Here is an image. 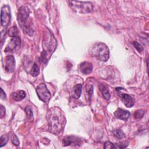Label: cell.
Segmentation results:
<instances>
[{
	"mask_svg": "<svg viewBox=\"0 0 149 149\" xmlns=\"http://www.w3.org/2000/svg\"><path fill=\"white\" fill-rule=\"evenodd\" d=\"M68 2L70 8L74 12L79 13H90L93 10V5L90 2L77 1H69Z\"/></svg>",
	"mask_w": 149,
	"mask_h": 149,
	"instance_id": "obj_4",
	"label": "cell"
},
{
	"mask_svg": "<svg viewBox=\"0 0 149 149\" xmlns=\"http://www.w3.org/2000/svg\"><path fill=\"white\" fill-rule=\"evenodd\" d=\"M11 20L10 8L8 5H3L1 8V25L6 27L10 24Z\"/></svg>",
	"mask_w": 149,
	"mask_h": 149,
	"instance_id": "obj_6",
	"label": "cell"
},
{
	"mask_svg": "<svg viewBox=\"0 0 149 149\" xmlns=\"http://www.w3.org/2000/svg\"><path fill=\"white\" fill-rule=\"evenodd\" d=\"M15 59L13 55H8L5 59V69L6 72L10 73L15 69Z\"/></svg>",
	"mask_w": 149,
	"mask_h": 149,
	"instance_id": "obj_7",
	"label": "cell"
},
{
	"mask_svg": "<svg viewBox=\"0 0 149 149\" xmlns=\"http://www.w3.org/2000/svg\"><path fill=\"white\" fill-rule=\"evenodd\" d=\"M79 139L73 136H67L62 140V144L64 146L71 144H79Z\"/></svg>",
	"mask_w": 149,
	"mask_h": 149,
	"instance_id": "obj_10",
	"label": "cell"
},
{
	"mask_svg": "<svg viewBox=\"0 0 149 149\" xmlns=\"http://www.w3.org/2000/svg\"><path fill=\"white\" fill-rule=\"evenodd\" d=\"M36 93L39 99L44 103H48L51 98V94L44 83H40L37 87Z\"/></svg>",
	"mask_w": 149,
	"mask_h": 149,
	"instance_id": "obj_5",
	"label": "cell"
},
{
	"mask_svg": "<svg viewBox=\"0 0 149 149\" xmlns=\"http://www.w3.org/2000/svg\"><path fill=\"white\" fill-rule=\"evenodd\" d=\"M25 112L28 119H30L33 117V111L30 107H26L25 108Z\"/></svg>",
	"mask_w": 149,
	"mask_h": 149,
	"instance_id": "obj_21",
	"label": "cell"
},
{
	"mask_svg": "<svg viewBox=\"0 0 149 149\" xmlns=\"http://www.w3.org/2000/svg\"><path fill=\"white\" fill-rule=\"evenodd\" d=\"M113 114L116 118H118L123 120H126L129 117L130 112L127 111H125L120 108H118L114 112Z\"/></svg>",
	"mask_w": 149,
	"mask_h": 149,
	"instance_id": "obj_9",
	"label": "cell"
},
{
	"mask_svg": "<svg viewBox=\"0 0 149 149\" xmlns=\"http://www.w3.org/2000/svg\"><path fill=\"white\" fill-rule=\"evenodd\" d=\"M8 141V137L6 135H2L0 138V147H2L6 144Z\"/></svg>",
	"mask_w": 149,
	"mask_h": 149,
	"instance_id": "obj_19",
	"label": "cell"
},
{
	"mask_svg": "<svg viewBox=\"0 0 149 149\" xmlns=\"http://www.w3.org/2000/svg\"><path fill=\"white\" fill-rule=\"evenodd\" d=\"M21 43V40L19 36H15L12 37L9 44L6 46L5 51L12 52L16 48L20 46Z\"/></svg>",
	"mask_w": 149,
	"mask_h": 149,
	"instance_id": "obj_8",
	"label": "cell"
},
{
	"mask_svg": "<svg viewBox=\"0 0 149 149\" xmlns=\"http://www.w3.org/2000/svg\"><path fill=\"white\" fill-rule=\"evenodd\" d=\"M1 98L2 100L6 99V95L2 88H1Z\"/></svg>",
	"mask_w": 149,
	"mask_h": 149,
	"instance_id": "obj_27",
	"label": "cell"
},
{
	"mask_svg": "<svg viewBox=\"0 0 149 149\" xmlns=\"http://www.w3.org/2000/svg\"><path fill=\"white\" fill-rule=\"evenodd\" d=\"M11 141L14 145L16 146H19L20 143H19V139L15 134H12V135L11 136Z\"/></svg>",
	"mask_w": 149,
	"mask_h": 149,
	"instance_id": "obj_22",
	"label": "cell"
},
{
	"mask_svg": "<svg viewBox=\"0 0 149 149\" xmlns=\"http://www.w3.org/2000/svg\"><path fill=\"white\" fill-rule=\"evenodd\" d=\"M93 92V86L92 85H87L86 86V93L88 95V98L90 99Z\"/></svg>",
	"mask_w": 149,
	"mask_h": 149,
	"instance_id": "obj_23",
	"label": "cell"
},
{
	"mask_svg": "<svg viewBox=\"0 0 149 149\" xmlns=\"http://www.w3.org/2000/svg\"><path fill=\"white\" fill-rule=\"evenodd\" d=\"M40 73V68L36 63H34L30 70V74L33 77L37 76Z\"/></svg>",
	"mask_w": 149,
	"mask_h": 149,
	"instance_id": "obj_16",
	"label": "cell"
},
{
	"mask_svg": "<svg viewBox=\"0 0 149 149\" xmlns=\"http://www.w3.org/2000/svg\"><path fill=\"white\" fill-rule=\"evenodd\" d=\"M81 88L82 85L81 84H77L74 86L73 92V97L74 98L78 99L80 98L81 93Z\"/></svg>",
	"mask_w": 149,
	"mask_h": 149,
	"instance_id": "obj_14",
	"label": "cell"
},
{
	"mask_svg": "<svg viewBox=\"0 0 149 149\" xmlns=\"http://www.w3.org/2000/svg\"><path fill=\"white\" fill-rule=\"evenodd\" d=\"M144 114V112L143 110H139L137 111L135 113H134V118L136 119H138V118H140L141 117L143 116Z\"/></svg>",
	"mask_w": 149,
	"mask_h": 149,
	"instance_id": "obj_24",
	"label": "cell"
},
{
	"mask_svg": "<svg viewBox=\"0 0 149 149\" xmlns=\"http://www.w3.org/2000/svg\"><path fill=\"white\" fill-rule=\"evenodd\" d=\"M91 55L101 61L106 62L109 57V51L108 47L103 42L94 44L90 49Z\"/></svg>",
	"mask_w": 149,
	"mask_h": 149,
	"instance_id": "obj_3",
	"label": "cell"
},
{
	"mask_svg": "<svg viewBox=\"0 0 149 149\" xmlns=\"http://www.w3.org/2000/svg\"><path fill=\"white\" fill-rule=\"evenodd\" d=\"M122 101L124 105L127 108L133 107L135 102L134 98L127 94H123L122 95Z\"/></svg>",
	"mask_w": 149,
	"mask_h": 149,
	"instance_id": "obj_12",
	"label": "cell"
},
{
	"mask_svg": "<svg viewBox=\"0 0 149 149\" xmlns=\"http://www.w3.org/2000/svg\"><path fill=\"white\" fill-rule=\"evenodd\" d=\"M100 90L103 95V97L107 100H109V98H110V94L108 91V90L107 89L106 87L102 84H101L100 85Z\"/></svg>",
	"mask_w": 149,
	"mask_h": 149,
	"instance_id": "obj_15",
	"label": "cell"
},
{
	"mask_svg": "<svg viewBox=\"0 0 149 149\" xmlns=\"http://www.w3.org/2000/svg\"><path fill=\"white\" fill-rule=\"evenodd\" d=\"M12 98L16 101H20L23 100L26 97V93L23 90H19L15 93H12L11 94Z\"/></svg>",
	"mask_w": 149,
	"mask_h": 149,
	"instance_id": "obj_13",
	"label": "cell"
},
{
	"mask_svg": "<svg viewBox=\"0 0 149 149\" xmlns=\"http://www.w3.org/2000/svg\"><path fill=\"white\" fill-rule=\"evenodd\" d=\"M113 135L118 139H121L125 137V133L121 130H119V129L115 130L113 131Z\"/></svg>",
	"mask_w": 149,
	"mask_h": 149,
	"instance_id": "obj_17",
	"label": "cell"
},
{
	"mask_svg": "<svg viewBox=\"0 0 149 149\" xmlns=\"http://www.w3.org/2000/svg\"><path fill=\"white\" fill-rule=\"evenodd\" d=\"M8 34L9 36H10L12 37L18 36V30L17 27L16 26H13L12 27H11L8 31Z\"/></svg>",
	"mask_w": 149,
	"mask_h": 149,
	"instance_id": "obj_18",
	"label": "cell"
},
{
	"mask_svg": "<svg viewBox=\"0 0 149 149\" xmlns=\"http://www.w3.org/2000/svg\"><path fill=\"white\" fill-rule=\"evenodd\" d=\"M0 116L1 118H2L5 115V108L2 105H1V108H0Z\"/></svg>",
	"mask_w": 149,
	"mask_h": 149,
	"instance_id": "obj_26",
	"label": "cell"
},
{
	"mask_svg": "<svg viewBox=\"0 0 149 149\" xmlns=\"http://www.w3.org/2000/svg\"><path fill=\"white\" fill-rule=\"evenodd\" d=\"M104 148H115V146H114V144L111 143L109 141H107L104 143Z\"/></svg>",
	"mask_w": 149,
	"mask_h": 149,
	"instance_id": "obj_25",
	"label": "cell"
},
{
	"mask_svg": "<svg viewBox=\"0 0 149 149\" xmlns=\"http://www.w3.org/2000/svg\"><path fill=\"white\" fill-rule=\"evenodd\" d=\"M29 13L30 11L27 7L21 6L18 11L17 20L23 30L29 36H31L33 34V30L30 22L28 20Z\"/></svg>",
	"mask_w": 149,
	"mask_h": 149,
	"instance_id": "obj_2",
	"label": "cell"
},
{
	"mask_svg": "<svg viewBox=\"0 0 149 149\" xmlns=\"http://www.w3.org/2000/svg\"><path fill=\"white\" fill-rule=\"evenodd\" d=\"M48 122L49 132L58 134L63 128L66 120L61 110L59 108L55 107L49 111Z\"/></svg>",
	"mask_w": 149,
	"mask_h": 149,
	"instance_id": "obj_1",
	"label": "cell"
},
{
	"mask_svg": "<svg viewBox=\"0 0 149 149\" xmlns=\"http://www.w3.org/2000/svg\"><path fill=\"white\" fill-rule=\"evenodd\" d=\"M133 45L134 47V48L137 50V51L139 52H141L143 51V47H142V45L139 43L137 41H133Z\"/></svg>",
	"mask_w": 149,
	"mask_h": 149,
	"instance_id": "obj_20",
	"label": "cell"
},
{
	"mask_svg": "<svg viewBox=\"0 0 149 149\" xmlns=\"http://www.w3.org/2000/svg\"><path fill=\"white\" fill-rule=\"evenodd\" d=\"M80 70L83 74H90L93 70V65L89 62H83L80 65Z\"/></svg>",
	"mask_w": 149,
	"mask_h": 149,
	"instance_id": "obj_11",
	"label": "cell"
}]
</instances>
